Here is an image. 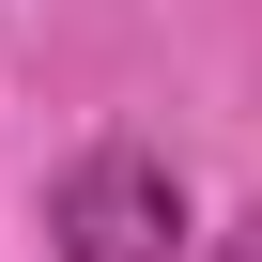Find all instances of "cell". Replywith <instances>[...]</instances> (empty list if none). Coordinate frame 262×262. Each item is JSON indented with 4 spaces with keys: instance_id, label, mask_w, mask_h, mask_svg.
I'll list each match as a JSON object with an SVG mask.
<instances>
[{
    "instance_id": "2",
    "label": "cell",
    "mask_w": 262,
    "mask_h": 262,
    "mask_svg": "<svg viewBox=\"0 0 262 262\" xmlns=\"http://www.w3.org/2000/svg\"><path fill=\"white\" fill-rule=\"evenodd\" d=\"M216 262H262V216H231V231H216Z\"/></svg>"
},
{
    "instance_id": "1",
    "label": "cell",
    "mask_w": 262,
    "mask_h": 262,
    "mask_svg": "<svg viewBox=\"0 0 262 262\" xmlns=\"http://www.w3.org/2000/svg\"><path fill=\"white\" fill-rule=\"evenodd\" d=\"M47 231H62V262H170V247H185V185H170V155H139V139H93V155L47 185Z\"/></svg>"
}]
</instances>
